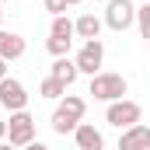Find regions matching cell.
Returning <instances> with one entry per match:
<instances>
[{
  "label": "cell",
  "instance_id": "obj_5",
  "mask_svg": "<svg viewBox=\"0 0 150 150\" xmlns=\"http://www.w3.org/2000/svg\"><path fill=\"white\" fill-rule=\"evenodd\" d=\"M74 63H77V70H80V74H87V77L101 74V63H105V45H101V38L84 42V45L77 49Z\"/></svg>",
  "mask_w": 150,
  "mask_h": 150
},
{
  "label": "cell",
  "instance_id": "obj_9",
  "mask_svg": "<svg viewBox=\"0 0 150 150\" xmlns=\"http://www.w3.org/2000/svg\"><path fill=\"white\" fill-rule=\"evenodd\" d=\"M74 140H77V150H105V136L101 129H94L91 122H80L74 129Z\"/></svg>",
  "mask_w": 150,
  "mask_h": 150
},
{
  "label": "cell",
  "instance_id": "obj_20",
  "mask_svg": "<svg viewBox=\"0 0 150 150\" xmlns=\"http://www.w3.org/2000/svg\"><path fill=\"white\" fill-rule=\"evenodd\" d=\"M25 150H49V147H45V143H28Z\"/></svg>",
  "mask_w": 150,
  "mask_h": 150
},
{
  "label": "cell",
  "instance_id": "obj_1",
  "mask_svg": "<svg viewBox=\"0 0 150 150\" xmlns=\"http://www.w3.org/2000/svg\"><path fill=\"white\" fill-rule=\"evenodd\" d=\"M84 112H87V101H84V98H77V94H63L59 105H56V112H52V129H56L59 136L74 133L77 126H80V119H84Z\"/></svg>",
  "mask_w": 150,
  "mask_h": 150
},
{
  "label": "cell",
  "instance_id": "obj_6",
  "mask_svg": "<svg viewBox=\"0 0 150 150\" xmlns=\"http://www.w3.org/2000/svg\"><path fill=\"white\" fill-rule=\"evenodd\" d=\"M105 25L112 32H126L129 25H136V4L133 0H108L105 7Z\"/></svg>",
  "mask_w": 150,
  "mask_h": 150
},
{
  "label": "cell",
  "instance_id": "obj_22",
  "mask_svg": "<svg viewBox=\"0 0 150 150\" xmlns=\"http://www.w3.org/2000/svg\"><path fill=\"white\" fill-rule=\"evenodd\" d=\"M77 4H80V0H67V7H77Z\"/></svg>",
  "mask_w": 150,
  "mask_h": 150
},
{
  "label": "cell",
  "instance_id": "obj_7",
  "mask_svg": "<svg viewBox=\"0 0 150 150\" xmlns=\"http://www.w3.org/2000/svg\"><path fill=\"white\" fill-rule=\"evenodd\" d=\"M0 105H4L7 112H25L28 91H25V84H21L18 77H4V80H0Z\"/></svg>",
  "mask_w": 150,
  "mask_h": 150
},
{
  "label": "cell",
  "instance_id": "obj_14",
  "mask_svg": "<svg viewBox=\"0 0 150 150\" xmlns=\"http://www.w3.org/2000/svg\"><path fill=\"white\" fill-rule=\"evenodd\" d=\"M49 35H56V38H74V21L67 18V14H59V18H52V32Z\"/></svg>",
  "mask_w": 150,
  "mask_h": 150
},
{
  "label": "cell",
  "instance_id": "obj_21",
  "mask_svg": "<svg viewBox=\"0 0 150 150\" xmlns=\"http://www.w3.org/2000/svg\"><path fill=\"white\" fill-rule=\"evenodd\" d=\"M0 150H18V147H11V143H0Z\"/></svg>",
  "mask_w": 150,
  "mask_h": 150
},
{
  "label": "cell",
  "instance_id": "obj_23",
  "mask_svg": "<svg viewBox=\"0 0 150 150\" xmlns=\"http://www.w3.org/2000/svg\"><path fill=\"white\" fill-rule=\"evenodd\" d=\"M0 25H4V4H0Z\"/></svg>",
  "mask_w": 150,
  "mask_h": 150
},
{
  "label": "cell",
  "instance_id": "obj_17",
  "mask_svg": "<svg viewBox=\"0 0 150 150\" xmlns=\"http://www.w3.org/2000/svg\"><path fill=\"white\" fill-rule=\"evenodd\" d=\"M45 11H49L52 18H59V14L67 11V0H45Z\"/></svg>",
  "mask_w": 150,
  "mask_h": 150
},
{
  "label": "cell",
  "instance_id": "obj_11",
  "mask_svg": "<svg viewBox=\"0 0 150 150\" xmlns=\"http://www.w3.org/2000/svg\"><path fill=\"white\" fill-rule=\"evenodd\" d=\"M101 25H105V21H101L98 14H80V18L74 21V32H77V38L91 42V38H98V35H101Z\"/></svg>",
  "mask_w": 150,
  "mask_h": 150
},
{
  "label": "cell",
  "instance_id": "obj_8",
  "mask_svg": "<svg viewBox=\"0 0 150 150\" xmlns=\"http://www.w3.org/2000/svg\"><path fill=\"white\" fill-rule=\"evenodd\" d=\"M119 150H150V126L136 122V126L122 129V136H119Z\"/></svg>",
  "mask_w": 150,
  "mask_h": 150
},
{
  "label": "cell",
  "instance_id": "obj_24",
  "mask_svg": "<svg viewBox=\"0 0 150 150\" xmlns=\"http://www.w3.org/2000/svg\"><path fill=\"white\" fill-rule=\"evenodd\" d=\"M0 4H7V0H0Z\"/></svg>",
  "mask_w": 150,
  "mask_h": 150
},
{
  "label": "cell",
  "instance_id": "obj_3",
  "mask_svg": "<svg viewBox=\"0 0 150 150\" xmlns=\"http://www.w3.org/2000/svg\"><path fill=\"white\" fill-rule=\"evenodd\" d=\"M140 119H143V108H140V101H133V98L112 101V105L105 108V122L115 126V129H129V126H136Z\"/></svg>",
  "mask_w": 150,
  "mask_h": 150
},
{
  "label": "cell",
  "instance_id": "obj_10",
  "mask_svg": "<svg viewBox=\"0 0 150 150\" xmlns=\"http://www.w3.org/2000/svg\"><path fill=\"white\" fill-rule=\"evenodd\" d=\"M25 49H28V42L21 35H14V32H4L0 28V59H18V56H25Z\"/></svg>",
  "mask_w": 150,
  "mask_h": 150
},
{
  "label": "cell",
  "instance_id": "obj_12",
  "mask_svg": "<svg viewBox=\"0 0 150 150\" xmlns=\"http://www.w3.org/2000/svg\"><path fill=\"white\" fill-rule=\"evenodd\" d=\"M49 77H56V80H63V84L70 87L77 77H80V70H77V63L70 59V56H59V59L52 63V74H49Z\"/></svg>",
  "mask_w": 150,
  "mask_h": 150
},
{
  "label": "cell",
  "instance_id": "obj_18",
  "mask_svg": "<svg viewBox=\"0 0 150 150\" xmlns=\"http://www.w3.org/2000/svg\"><path fill=\"white\" fill-rule=\"evenodd\" d=\"M4 140H7V122L0 119V143H4Z\"/></svg>",
  "mask_w": 150,
  "mask_h": 150
},
{
  "label": "cell",
  "instance_id": "obj_15",
  "mask_svg": "<svg viewBox=\"0 0 150 150\" xmlns=\"http://www.w3.org/2000/svg\"><path fill=\"white\" fill-rule=\"evenodd\" d=\"M136 28H140V35L150 42V0L143 7H136Z\"/></svg>",
  "mask_w": 150,
  "mask_h": 150
},
{
  "label": "cell",
  "instance_id": "obj_4",
  "mask_svg": "<svg viewBox=\"0 0 150 150\" xmlns=\"http://www.w3.org/2000/svg\"><path fill=\"white\" fill-rule=\"evenodd\" d=\"M7 143L11 147H28L35 143V119L28 112H11V122H7Z\"/></svg>",
  "mask_w": 150,
  "mask_h": 150
},
{
  "label": "cell",
  "instance_id": "obj_2",
  "mask_svg": "<svg viewBox=\"0 0 150 150\" xmlns=\"http://www.w3.org/2000/svg\"><path fill=\"white\" fill-rule=\"evenodd\" d=\"M126 91H129V84H126L122 74H94L87 94H94V101H108L112 105V101H122L126 98Z\"/></svg>",
  "mask_w": 150,
  "mask_h": 150
},
{
  "label": "cell",
  "instance_id": "obj_13",
  "mask_svg": "<svg viewBox=\"0 0 150 150\" xmlns=\"http://www.w3.org/2000/svg\"><path fill=\"white\" fill-rule=\"evenodd\" d=\"M38 94L56 101V98H63V94H67V84H63V80H56V77H45V80L38 84Z\"/></svg>",
  "mask_w": 150,
  "mask_h": 150
},
{
  "label": "cell",
  "instance_id": "obj_16",
  "mask_svg": "<svg viewBox=\"0 0 150 150\" xmlns=\"http://www.w3.org/2000/svg\"><path fill=\"white\" fill-rule=\"evenodd\" d=\"M70 45H74V38H56V35H49V42H45V49L59 59V56H67L70 52Z\"/></svg>",
  "mask_w": 150,
  "mask_h": 150
},
{
  "label": "cell",
  "instance_id": "obj_19",
  "mask_svg": "<svg viewBox=\"0 0 150 150\" xmlns=\"http://www.w3.org/2000/svg\"><path fill=\"white\" fill-rule=\"evenodd\" d=\"M4 77H11L7 74V59H0V80H4Z\"/></svg>",
  "mask_w": 150,
  "mask_h": 150
}]
</instances>
